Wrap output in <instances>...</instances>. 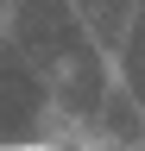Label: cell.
<instances>
[{
	"mask_svg": "<svg viewBox=\"0 0 145 151\" xmlns=\"http://www.w3.org/2000/svg\"><path fill=\"white\" fill-rule=\"evenodd\" d=\"M0 151H57V145H44V139H19V145H0Z\"/></svg>",
	"mask_w": 145,
	"mask_h": 151,
	"instance_id": "1",
	"label": "cell"
}]
</instances>
